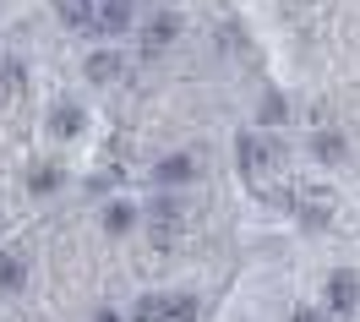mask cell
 Here are the masks:
<instances>
[{
	"label": "cell",
	"mask_w": 360,
	"mask_h": 322,
	"mask_svg": "<svg viewBox=\"0 0 360 322\" xmlns=\"http://www.w3.org/2000/svg\"><path fill=\"white\" fill-rule=\"evenodd\" d=\"M142 224H148V240H153L158 252H169L175 235L186 230V207H180V197H153V202L142 207Z\"/></svg>",
	"instance_id": "6da1fadb"
},
{
	"label": "cell",
	"mask_w": 360,
	"mask_h": 322,
	"mask_svg": "<svg viewBox=\"0 0 360 322\" xmlns=\"http://www.w3.org/2000/svg\"><path fill=\"white\" fill-rule=\"evenodd\" d=\"M197 317V300L191 295H136L126 322H191Z\"/></svg>",
	"instance_id": "7a4b0ae2"
},
{
	"label": "cell",
	"mask_w": 360,
	"mask_h": 322,
	"mask_svg": "<svg viewBox=\"0 0 360 322\" xmlns=\"http://www.w3.org/2000/svg\"><path fill=\"white\" fill-rule=\"evenodd\" d=\"M131 27V0H104V6H93V33L98 39H120Z\"/></svg>",
	"instance_id": "3957f363"
},
{
	"label": "cell",
	"mask_w": 360,
	"mask_h": 322,
	"mask_svg": "<svg viewBox=\"0 0 360 322\" xmlns=\"http://www.w3.org/2000/svg\"><path fill=\"white\" fill-rule=\"evenodd\" d=\"M175 33H180V17H175V11H153V17L142 22V44H148V49H164V44H175Z\"/></svg>",
	"instance_id": "277c9868"
},
{
	"label": "cell",
	"mask_w": 360,
	"mask_h": 322,
	"mask_svg": "<svg viewBox=\"0 0 360 322\" xmlns=\"http://www.w3.org/2000/svg\"><path fill=\"white\" fill-rule=\"evenodd\" d=\"M22 284H27V257L22 252H0V290L17 295Z\"/></svg>",
	"instance_id": "5b68a950"
},
{
	"label": "cell",
	"mask_w": 360,
	"mask_h": 322,
	"mask_svg": "<svg viewBox=\"0 0 360 322\" xmlns=\"http://www.w3.org/2000/svg\"><path fill=\"white\" fill-rule=\"evenodd\" d=\"M55 17L77 33H93V0H55Z\"/></svg>",
	"instance_id": "8992f818"
},
{
	"label": "cell",
	"mask_w": 360,
	"mask_h": 322,
	"mask_svg": "<svg viewBox=\"0 0 360 322\" xmlns=\"http://www.w3.org/2000/svg\"><path fill=\"white\" fill-rule=\"evenodd\" d=\"M344 153H349V142L338 137V131H316L311 137V159L316 164H344Z\"/></svg>",
	"instance_id": "52a82bcc"
},
{
	"label": "cell",
	"mask_w": 360,
	"mask_h": 322,
	"mask_svg": "<svg viewBox=\"0 0 360 322\" xmlns=\"http://www.w3.org/2000/svg\"><path fill=\"white\" fill-rule=\"evenodd\" d=\"M120 71H126V60H120L115 49H98V55H88V77H93V82H115Z\"/></svg>",
	"instance_id": "ba28073f"
},
{
	"label": "cell",
	"mask_w": 360,
	"mask_h": 322,
	"mask_svg": "<svg viewBox=\"0 0 360 322\" xmlns=\"http://www.w3.org/2000/svg\"><path fill=\"white\" fill-rule=\"evenodd\" d=\"M136 219H142V207H131V202H110V207H104V230H110V235L136 230Z\"/></svg>",
	"instance_id": "9c48e42d"
},
{
	"label": "cell",
	"mask_w": 360,
	"mask_h": 322,
	"mask_svg": "<svg viewBox=\"0 0 360 322\" xmlns=\"http://www.w3.org/2000/svg\"><path fill=\"white\" fill-rule=\"evenodd\" d=\"M27 191H33V197H49V191H60V169H55V164H39V169L27 175Z\"/></svg>",
	"instance_id": "30bf717a"
},
{
	"label": "cell",
	"mask_w": 360,
	"mask_h": 322,
	"mask_svg": "<svg viewBox=\"0 0 360 322\" xmlns=\"http://www.w3.org/2000/svg\"><path fill=\"white\" fill-rule=\"evenodd\" d=\"M191 175H197V169H191V159H186V153H175V159H164V164H158V181H164V186L191 181Z\"/></svg>",
	"instance_id": "8fae6325"
},
{
	"label": "cell",
	"mask_w": 360,
	"mask_h": 322,
	"mask_svg": "<svg viewBox=\"0 0 360 322\" xmlns=\"http://www.w3.org/2000/svg\"><path fill=\"white\" fill-rule=\"evenodd\" d=\"M77 126H82V110H77V104H60V110H55V131H60V137H71Z\"/></svg>",
	"instance_id": "7c38bea8"
},
{
	"label": "cell",
	"mask_w": 360,
	"mask_h": 322,
	"mask_svg": "<svg viewBox=\"0 0 360 322\" xmlns=\"http://www.w3.org/2000/svg\"><path fill=\"white\" fill-rule=\"evenodd\" d=\"M349 300H355V278H349V273H333V306L344 311Z\"/></svg>",
	"instance_id": "4fadbf2b"
},
{
	"label": "cell",
	"mask_w": 360,
	"mask_h": 322,
	"mask_svg": "<svg viewBox=\"0 0 360 322\" xmlns=\"http://www.w3.org/2000/svg\"><path fill=\"white\" fill-rule=\"evenodd\" d=\"M17 88H22L17 66H0V104H11V98H17Z\"/></svg>",
	"instance_id": "5bb4252c"
},
{
	"label": "cell",
	"mask_w": 360,
	"mask_h": 322,
	"mask_svg": "<svg viewBox=\"0 0 360 322\" xmlns=\"http://www.w3.org/2000/svg\"><path fill=\"white\" fill-rule=\"evenodd\" d=\"M284 115V98H278V93H273V98H262V120H278Z\"/></svg>",
	"instance_id": "9a60e30c"
},
{
	"label": "cell",
	"mask_w": 360,
	"mask_h": 322,
	"mask_svg": "<svg viewBox=\"0 0 360 322\" xmlns=\"http://www.w3.org/2000/svg\"><path fill=\"white\" fill-rule=\"evenodd\" d=\"M98 322H120V317H110V311H104V317H98Z\"/></svg>",
	"instance_id": "2e32d148"
}]
</instances>
